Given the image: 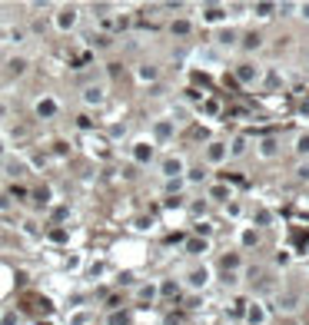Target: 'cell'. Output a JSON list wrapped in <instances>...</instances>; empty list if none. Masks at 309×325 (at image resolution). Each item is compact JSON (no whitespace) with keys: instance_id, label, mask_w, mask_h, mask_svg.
Wrapping results in <instances>:
<instances>
[{"instance_id":"obj_36","label":"cell","mask_w":309,"mask_h":325,"mask_svg":"<svg viewBox=\"0 0 309 325\" xmlns=\"http://www.w3.org/2000/svg\"><path fill=\"white\" fill-rule=\"evenodd\" d=\"M296 10H299V17H303L306 24H309V4H296Z\"/></svg>"},{"instance_id":"obj_2","label":"cell","mask_w":309,"mask_h":325,"mask_svg":"<svg viewBox=\"0 0 309 325\" xmlns=\"http://www.w3.org/2000/svg\"><path fill=\"white\" fill-rule=\"evenodd\" d=\"M173 136H177V119H166V116L153 119V130H150V143L153 146H166Z\"/></svg>"},{"instance_id":"obj_18","label":"cell","mask_w":309,"mask_h":325,"mask_svg":"<svg viewBox=\"0 0 309 325\" xmlns=\"http://www.w3.org/2000/svg\"><path fill=\"white\" fill-rule=\"evenodd\" d=\"M236 40H240V37H236V33L233 30H220V33H216V50H226V47H236Z\"/></svg>"},{"instance_id":"obj_5","label":"cell","mask_w":309,"mask_h":325,"mask_svg":"<svg viewBox=\"0 0 309 325\" xmlns=\"http://www.w3.org/2000/svg\"><path fill=\"white\" fill-rule=\"evenodd\" d=\"M80 100H83V107H103L107 103V83H87V87L80 90Z\"/></svg>"},{"instance_id":"obj_22","label":"cell","mask_w":309,"mask_h":325,"mask_svg":"<svg viewBox=\"0 0 309 325\" xmlns=\"http://www.w3.org/2000/svg\"><path fill=\"white\" fill-rule=\"evenodd\" d=\"M90 319H93V315H90L87 309H73L70 319H67V325H90Z\"/></svg>"},{"instance_id":"obj_3","label":"cell","mask_w":309,"mask_h":325,"mask_svg":"<svg viewBox=\"0 0 309 325\" xmlns=\"http://www.w3.org/2000/svg\"><path fill=\"white\" fill-rule=\"evenodd\" d=\"M160 176H163L166 182H170V179H183V176H186V159L180 156V153L163 156V159H160Z\"/></svg>"},{"instance_id":"obj_10","label":"cell","mask_w":309,"mask_h":325,"mask_svg":"<svg viewBox=\"0 0 309 325\" xmlns=\"http://www.w3.org/2000/svg\"><path fill=\"white\" fill-rule=\"evenodd\" d=\"M269 322V309L263 302H249L246 306V325H266Z\"/></svg>"},{"instance_id":"obj_28","label":"cell","mask_w":309,"mask_h":325,"mask_svg":"<svg viewBox=\"0 0 309 325\" xmlns=\"http://www.w3.org/2000/svg\"><path fill=\"white\" fill-rule=\"evenodd\" d=\"M170 30L177 33V37H186V33H189V20H183V17H180V20H173V27H170Z\"/></svg>"},{"instance_id":"obj_32","label":"cell","mask_w":309,"mask_h":325,"mask_svg":"<svg viewBox=\"0 0 309 325\" xmlns=\"http://www.w3.org/2000/svg\"><path fill=\"white\" fill-rule=\"evenodd\" d=\"M13 206V199H10V196H7V193H0V213H7V209H10Z\"/></svg>"},{"instance_id":"obj_38","label":"cell","mask_w":309,"mask_h":325,"mask_svg":"<svg viewBox=\"0 0 309 325\" xmlns=\"http://www.w3.org/2000/svg\"><path fill=\"white\" fill-rule=\"evenodd\" d=\"M206 113H209V116H216V113H220V103L209 100V103H206Z\"/></svg>"},{"instance_id":"obj_9","label":"cell","mask_w":309,"mask_h":325,"mask_svg":"<svg viewBox=\"0 0 309 325\" xmlns=\"http://www.w3.org/2000/svg\"><path fill=\"white\" fill-rule=\"evenodd\" d=\"M33 113H37L40 119H53L60 113V103L53 100V96H40V100L33 103Z\"/></svg>"},{"instance_id":"obj_33","label":"cell","mask_w":309,"mask_h":325,"mask_svg":"<svg viewBox=\"0 0 309 325\" xmlns=\"http://www.w3.org/2000/svg\"><path fill=\"white\" fill-rule=\"evenodd\" d=\"M183 186H186L183 179H170V182H166V189H170V193H180V189H183Z\"/></svg>"},{"instance_id":"obj_23","label":"cell","mask_w":309,"mask_h":325,"mask_svg":"<svg viewBox=\"0 0 309 325\" xmlns=\"http://www.w3.org/2000/svg\"><path fill=\"white\" fill-rule=\"evenodd\" d=\"M157 295H160V289H157V286H153V282H150V286H140L137 299H140V302H153V299H157Z\"/></svg>"},{"instance_id":"obj_13","label":"cell","mask_w":309,"mask_h":325,"mask_svg":"<svg viewBox=\"0 0 309 325\" xmlns=\"http://www.w3.org/2000/svg\"><path fill=\"white\" fill-rule=\"evenodd\" d=\"M186 252H189V256H196V259H200V256H206V252H209V239H203V236L186 239Z\"/></svg>"},{"instance_id":"obj_37","label":"cell","mask_w":309,"mask_h":325,"mask_svg":"<svg viewBox=\"0 0 309 325\" xmlns=\"http://www.w3.org/2000/svg\"><path fill=\"white\" fill-rule=\"evenodd\" d=\"M243 242H246V246H253V242H256V232H253V229H246V232H243Z\"/></svg>"},{"instance_id":"obj_12","label":"cell","mask_w":309,"mask_h":325,"mask_svg":"<svg viewBox=\"0 0 309 325\" xmlns=\"http://www.w3.org/2000/svg\"><path fill=\"white\" fill-rule=\"evenodd\" d=\"M276 309H279L283 315H293V312L299 309V295H296V292H279V299H276Z\"/></svg>"},{"instance_id":"obj_14","label":"cell","mask_w":309,"mask_h":325,"mask_svg":"<svg viewBox=\"0 0 309 325\" xmlns=\"http://www.w3.org/2000/svg\"><path fill=\"white\" fill-rule=\"evenodd\" d=\"M133 159L137 162H150L153 159V143L150 139H140V143L133 146Z\"/></svg>"},{"instance_id":"obj_34","label":"cell","mask_w":309,"mask_h":325,"mask_svg":"<svg viewBox=\"0 0 309 325\" xmlns=\"http://www.w3.org/2000/svg\"><path fill=\"white\" fill-rule=\"evenodd\" d=\"M276 10H279V13H283V17H289V13H293V10H296V4H279V7H276Z\"/></svg>"},{"instance_id":"obj_40","label":"cell","mask_w":309,"mask_h":325,"mask_svg":"<svg viewBox=\"0 0 309 325\" xmlns=\"http://www.w3.org/2000/svg\"><path fill=\"white\" fill-rule=\"evenodd\" d=\"M40 325H57V322H40Z\"/></svg>"},{"instance_id":"obj_25","label":"cell","mask_w":309,"mask_h":325,"mask_svg":"<svg viewBox=\"0 0 309 325\" xmlns=\"http://www.w3.org/2000/svg\"><path fill=\"white\" fill-rule=\"evenodd\" d=\"M123 136H126V123H123V119L110 123V139H123Z\"/></svg>"},{"instance_id":"obj_15","label":"cell","mask_w":309,"mask_h":325,"mask_svg":"<svg viewBox=\"0 0 309 325\" xmlns=\"http://www.w3.org/2000/svg\"><path fill=\"white\" fill-rule=\"evenodd\" d=\"M157 76H160V70L153 67V63H140L137 67V80L140 83H157Z\"/></svg>"},{"instance_id":"obj_24","label":"cell","mask_w":309,"mask_h":325,"mask_svg":"<svg viewBox=\"0 0 309 325\" xmlns=\"http://www.w3.org/2000/svg\"><path fill=\"white\" fill-rule=\"evenodd\" d=\"M223 17H226V13H223V7H206V13H203V20H206V24H220Z\"/></svg>"},{"instance_id":"obj_6","label":"cell","mask_w":309,"mask_h":325,"mask_svg":"<svg viewBox=\"0 0 309 325\" xmlns=\"http://www.w3.org/2000/svg\"><path fill=\"white\" fill-rule=\"evenodd\" d=\"M193 63H203L206 70H220L223 67V50H216V47H200V50L193 53Z\"/></svg>"},{"instance_id":"obj_1","label":"cell","mask_w":309,"mask_h":325,"mask_svg":"<svg viewBox=\"0 0 309 325\" xmlns=\"http://www.w3.org/2000/svg\"><path fill=\"white\" fill-rule=\"evenodd\" d=\"M213 282V269L209 266H193V269H186V275H183V286L189 289V292H203V289Z\"/></svg>"},{"instance_id":"obj_27","label":"cell","mask_w":309,"mask_h":325,"mask_svg":"<svg viewBox=\"0 0 309 325\" xmlns=\"http://www.w3.org/2000/svg\"><path fill=\"white\" fill-rule=\"evenodd\" d=\"M200 179H206V173H203L200 166L196 169H186V176H183V182H189V186H193V182H200Z\"/></svg>"},{"instance_id":"obj_41","label":"cell","mask_w":309,"mask_h":325,"mask_svg":"<svg viewBox=\"0 0 309 325\" xmlns=\"http://www.w3.org/2000/svg\"><path fill=\"white\" fill-rule=\"evenodd\" d=\"M306 63H309V50H306Z\"/></svg>"},{"instance_id":"obj_35","label":"cell","mask_w":309,"mask_h":325,"mask_svg":"<svg viewBox=\"0 0 309 325\" xmlns=\"http://www.w3.org/2000/svg\"><path fill=\"white\" fill-rule=\"evenodd\" d=\"M269 219H273V216L266 213V209H259V216H256V222H259V226H269Z\"/></svg>"},{"instance_id":"obj_31","label":"cell","mask_w":309,"mask_h":325,"mask_svg":"<svg viewBox=\"0 0 309 325\" xmlns=\"http://www.w3.org/2000/svg\"><path fill=\"white\" fill-rule=\"evenodd\" d=\"M7 40H10V44H24V30H20V27H10V30H7Z\"/></svg>"},{"instance_id":"obj_20","label":"cell","mask_w":309,"mask_h":325,"mask_svg":"<svg viewBox=\"0 0 309 325\" xmlns=\"http://www.w3.org/2000/svg\"><path fill=\"white\" fill-rule=\"evenodd\" d=\"M27 67H30V63H27V56H10V60H7V70H10L13 76L27 73Z\"/></svg>"},{"instance_id":"obj_11","label":"cell","mask_w":309,"mask_h":325,"mask_svg":"<svg viewBox=\"0 0 309 325\" xmlns=\"http://www.w3.org/2000/svg\"><path fill=\"white\" fill-rule=\"evenodd\" d=\"M276 153H279V139H276V136H263V139L256 143V156H259V159H273Z\"/></svg>"},{"instance_id":"obj_7","label":"cell","mask_w":309,"mask_h":325,"mask_svg":"<svg viewBox=\"0 0 309 325\" xmlns=\"http://www.w3.org/2000/svg\"><path fill=\"white\" fill-rule=\"evenodd\" d=\"M259 76H263V70L256 67V63H240V67H236V80L243 83V87H253V83H259Z\"/></svg>"},{"instance_id":"obj_8","label":"cell","mask_w":309,"mask_h":325,"mask_svg":"<svg viewBox=\"0 0 309 325\" xmlns=\"http://www.w3.org/2000/svg\"><path fill=\"white\" fill-rule=\"evenodd\" d=\"M226 159H229L226 143H223V139H213V143L206 146V162H209V166H223Z\"/></svg>"},{"instance_id":"obj_39","label":"cell","mask_w":309,"mask_h":325,"mask_svg":"<svg viewBox=\"0 0 309 325\" xmlns=\"http://www.w3.org/2000/svg\"><path fill=\"white\" fill-rule=\"evenodd\" d=\"M0 159H7V136L0 133Z\"/></svg>"},{"instance_id":"obj_17","label":"cell","mask_w":309,"mask_h":325,"mask_svg":"<svg viewBox=\"0 0 309 325\" xmlns=\"http://www.w3.org/2000/svg\"><path fill=\"white\" fill-rule=\"evenodd\" d=\"M293 153H296L299 159H309V130L296 136V143H293Z\"/></svg>"},{"instance_id":"obj_19","label":"cell","mask_w":309,"mask_h":325,"mask_svg":"<svg viewBox=\"0 0 309 325\" xmlns=\"http://www.w3.org/2000/svg\"><path fill=\"white\" fill-rule=\"evenodd\" d=\"M209 199H216V202L226 206V202L233 199V189H229V186H213V189H209Z\"/></svg>"},{"instance_id":"obj_29","label":"cell","mask_w":309,"mask_h":325,"mask_svg":"<svg viewBox=\"0 0 309 325\" xmlns=\"http://www.w3.org/2000/svg\"><path fill=\"white\" fill-rule=\"evenodd\" d=\"M107 325H130V315H126V312H110Z\"/></svg>"},{"instance_id":"obj_4","label":"cell","mask_w":309,"mask_h":325,"mask_svg":"<svg viewBox=\"0 0 309 325\" xmlns=\"http://www.w3.org/2000/svg\"><path fill=\"white\" fill-rule=\"evenodd\" d=\"M76 24H80V7H73V4L60 7V10L53 13V27H57L60 33H70Z\"/></svg>"},{"instance_id":"obj_30","label":"cell","mask_w":309,"mask_h":325,"mask_svg":"<svg viewBox=\"0 0 309 325\" xmlns=\"http://www.w3.org/2000/svg\"><path fill=\"white\" fill-rule=\"evenodd\" d=\"M240 213H243V206H240L236 199H229V202H226V216H229V219H240Z\"/></svg>"},{"instance_id":"obj_21","label":"cell","mask_w":309,"mask_h":325,"mask_svg":"<svg viewBox=\"0 0 309 325\" xmlns=\"http://www.w3.org/2000/svg\"><path fill=\"white\" fill-rule=\"evenodd\" d=\"M226 153H229V159L243 156V153H246V136H236L233 143H226Z\"/></svg>"},{"instance_id":"obj_16","label":"cell","mask_w":309,"mask_h":325,"mask_svg":"<svg viewBox=\"0 0 309 325\" xmlns=\"http://www.w3.org/2000/svg\"><path fill=\"white\" fill-rule=\"evenodd\" d=\"M236 47H243L246 53H256L259 47H263V37H259V33L253 30V33H246V37H240V44H236Z\"/></svg>"},{"instance_id":"obj_26","label":"cell","mask_w":309,"mask_h":325,"mask_svg":"<svg viewBox=\"0 0 309 325\" xmlns=\"http://www.w3.org/2000/svg\"><path fill=\"white\" fill-rule=\"evenodd\" d=\"M273 10H276V4H253V13H256V17H273Z\"/></svg>"}]
</instances>
